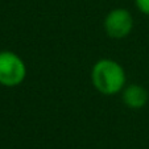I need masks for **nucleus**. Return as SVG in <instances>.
Returning a JSON list of instances; mask_svg holds the SVG:
<instances>
[{"label": "nucleus", "instance_id": "f257e3e1", "mask_svg": "<svg viewBox=\"0 0 149 149\" xmlns=\"http://www.w3.org/2000/svg\"><path fill=\"white\" fill-rule=\"evenodd\" d=\"M91 83L103 95H116L127 86V74L119 62L111 58H102L91 69Z\"/></svg>", "mask_w": 149, "mask_h": 149}, {"label": "nucleus", "instance_id": "f03ea898", "mask_svg": "<svg viewBox=\"0 0 149 149\" xmlns=\"http://www.w3.org/2000/svg\"><path fill=\"white\" fill-rule=\"evenodd\" d=\"M26 78L24 59L11 50L0 52V84L4 87H16Z\"/></svg>", "mask_w": 149, "mask_h": 149}, {"label": "nucleus", "instance_id": "7ed1b4c3", "mask_svg": "<svg viewBox=\"0 0 149 149\" xmlns=\"http://www.w3.org/2000/svg\"><path fill=\"white\" fill-rule=\"evenodd\" d=\"M104 31L108 37L115 40L125 38L133 29V17L125 8L111 9L104 17Z\"/></svg>", "mask_w": 149, "mask_h": 149}, {"label": "nucleus", "instance_id": "20e7f679", "mask_svg": "<svg viewBox=\"0 0 149 149\" xmlns=\"http://www.w3.org/2000/svg\"><path fill=\"white\" fill-rule=\"evenodd\" d=\"M121 100L131 110H141L149 100V93L141 84H128L121 91Z\"/></svg>", "mask_w": 149, "mask_h": 149}, {"label": "nucleus", "instance_id": "39448f33", "mask_svg": "<svg viewBox=\"0 0 149 149\" xmlns=\"http://www.w3.org/2000/svg\"><path fill=\"white\" fill-rule=\"evenodd\" d=\"M136 1V7L141 13L149 16V0H135Z\"/></svg>", "mask_w": 149, "mask_h": 149}]
</instances>
